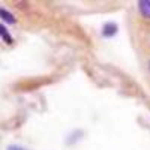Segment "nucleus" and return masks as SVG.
<instances>
[{
    "label": "nucleus",
    "mask_w": 150,
    "mask_h": 150,
    "mask_svg": "<svg viewBox=\"0 0 150 150\" xmlns=\"http://www.w3.org/2000/svg\"><path fill=\"white\" fill-rule=\"evenodd\" d=\"M8 150H24V149H21V147H18V146H9Z\"/></svg>",
    "instance_id": "5"
},
{
    "label": "nucleus",
    "mask_w": 150,
    "mask_h": 150,
    "mask_svg": "<svg viewBox=\"0 0 150 150\" xmlns=\"http://www.w3.org/2000/svg\"><path fill=\"white\" fill-rule=\"evenodd\" d=\"M117 33V24L116 23H107L105 26L102 27V35L105 38H111Z\"/></svg>",
    "instance_id": "1"
},
{
    "label": "nucleus",
    "mask_w": 150,
    "mask_h": 150,
    "mask_svg": "<svg viewBox=\"0 0 150 150\" xmlns=\"http://www.w3.org/2000/svg\"><path fill=\"white\" fill-rule=\"evenodd\" d=\"M0 38H2V39L6 42V44H12L14 42V39H12V36L9 35V32H8V29L3 26V24H0Z\"/></svg>",
    "instance_id": "4"
},
{
    "label": "nucleus",
    "mask_w": 150,
    "mask_h": 150,
    "mask_svg": "<svg viewBox=\"0 0 150 150\" xmlns=\"http://www.w3.org/2000/svg\"><path fill=\"white\" fill-rule=\"evenodd\" d=\"M0 18H2L3 21H6V23H9V24H14L17 20H15V17L11 14L9 11H6V9H3V8H0Z\"/></svg>",
    "instance_id": "3"
},
{
    "label": "nucleus",
    "mask_w": 150,
    "mask_h": 150,
    "mask_svg": "<svg viewBox=\"0 0 150 150\" xmlns=\"http://www.w3.org/2000/svg\"><path fill=\"white\" fill-rule=\"evenodd\" d=\"M138 9L144 18L150 20V0H141V2H138Z\"/></svg>",
    "instance_id": "2"
},
{
    "label": "nucleus",
    "mask_w": 150,
    "mask_h": 150,
    "mask_svg": "<svg viewBox=\"0 0 150 150\" xmlns=\"http://www.w3.org/2000/svg\"><path fill=\"white\" fill-rule=\"evenodd\" d=\"M149 69H150V63H149Z\"/></svg>",
    "instance_id": "6"
}]
</instances>
